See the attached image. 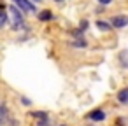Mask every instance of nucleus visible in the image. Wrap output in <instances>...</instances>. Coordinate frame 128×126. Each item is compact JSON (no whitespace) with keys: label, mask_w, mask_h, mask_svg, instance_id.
Masks as SVG:
<instances>
[{"label":"nucleus","mask_w":128,"mask_h":126,"mask_svg":"<svg viewBox=\"0 0 128 126\" xmlns=\"http://www.w3.org/2000/svg\"><path fill=\"white\" fill-rule=\"evenodd\" d=\"M72 46H74V47H86L88 44H86V40H84V39H76V40L72 42Z\"/></svg>","instance_id":"10"},{"label":"nucleus","mask_w":128,"mask_h":126,"mask_svg":"<svg viewBox=\"0 0 128 126\" xmlns=\"http://www.w3.org/2000/svg\"><path fill=\"white\" fill-rule=\"evenodd\" d=\"M110 25H112L114 28H124V26L128 25V18H126V16H114L112 21H110Z\"/></svg>","instance_id":"4"},{"label":"nucleus","mask_w":128,"mask_h":126,"mask_svg":"<svg viewBox=\"0 0 128 126\" xmlns=\"http://www.w3.org/2000/svg\"><path fill=\"white\" fill-rule=\"evenodd\" d=\"M118 102H121V103H128V88L118 91Z\"/></svg>","instance_id":"6"},{"label":"nucleus","mask_w":128,"mask_h":126,"mask_svg":"<svg viewBox=\"0 0 128 126\" xmlns=\"http://www.w3.org/2000/svg\"><path fill=\"white\" fill-rule=\"evenodd\" d=\"M119 60H121V65H123V67H128V60H126V53H124V51L121 53Z\"/></svg>","instance_id":"12"},{"label":"nucleus","mask_w":128,"mask_h":126,"mask_svg":"<svg viewBox=\"0 0 128 126\" xmlns=\"http://www.w3.org/2000/svg\"><path fill=\"white\" fill-rule=\"evenodd\" d=\"M86 26H88V21H81V28L79 30L82 32V30H86Z\"/></svg>","instance_id":"13"},{"label":"nucleus","mask_w":128,"mask_h":126,"mask_svg":"<svg viewBox=\"0 0 128 126\" xmlns=\"http://www.w3.org/2000/svg\"><path fill=\"white\" fill-rule=\"evenodd\" d=\"M9 12H11V16H12V21H11L12 30H26L23 12H21V11L16 7V5H11V7H9Z\"/></svg>","instance_id":"1"},{"label":"nucleus","mask_w":128,"mask_h":126,"mask_svg":"<svg viewBox=\"0 0 128 126\" xmlns=\"http://www.w3.org/2000/svg\"><path fill=\"white\" fill-rule=\"evenodd\" d=\"M54 2H63V0H54Z\"/></svg>","instance_id":"17"},{"label":"nucleus","mask_w":128,"mask_h":126,"mask_svg":"<svg viewBox=\"0 0 128 126\" xmlns=\"http://www.w3.org/2000/svg\"><path fill=\"white\" fill-rule=\"evenodd\" d=\"M6 23H7V14H6V11H0V28H2Z\"/></svg>","instance_id":"11"},{"label":"nucleus","mask_w":128,"mask_h":126,"mask_svg":"<svg viewBox=\"0 0 128 126\" xmlns=\"http://www.w3.org/2000/svg\"><path fill=\"white\" fill-rule=\"evenodd\" d=\"M21 102H23V105H30V100H28V98H25V96L21 98Z\"/></svg>","instance_id":"15"},{"label":"nucleus","mask_w":128,"mask_h":126,"mask_svg":"<svg viewBox=\"0 0 128 126\" xmlns=\"http://www.w3.org/2000/svg\"><path fill=\"white\" fill-rule=\"evenodd\" d=\"M88 119H91V121H104L105 119V112L104 110H93V112L88 114Z\"/></svg>","instance_id":"5"},{"label":"nucleus","mask_w":128,"mask_h":126,"mask_svg":"<svg viewBox=\"0 0 128 126\" xmlns=\"http://www.w3.org/2000/svg\"><path fill=\"white\" fill-rule=\"evenodd\" d=\"M39 19L40 21H49V19H53V12L51 11H42L39 14Z\"/></svg>","instance_id":"8"},{"label":"nucleus","mask_w":128,"mask_h":126,"mask_svg":"<svg viewBox=\"0 0 128 126\" xmlns=\"http://www.w3.org/2000/svg\"><path fill=\"white\" fill-rule=\"evenodd\" d=\"M98 2H100L102 5H107V4H110V2H112V0H98Z\"/></svg>","instance_id":"14"},{"label":"nucleus","mask_w":128,"mask_h":126,"mask_svg":"<svg viewBox=\"0 0 128 126\" xmlns=\"http://www.w3.org/2000/svg\"><path fill=\"white\" fill-rule=\"evenodd\" d=\"M14 2H16V7L21 12H35V5L30 0H14Z\"/></svg>","instance_id":"2"},{"label":"nucleus","mask_w":128,"mask_h":126,"mask_svg":"<svg viewBox=\"0 0 128 126\" xmlns=\"http://www.w3.org/2000/svg\"><path fill=\"white\" fill-rule=\"evenodd\" d=\"M32 116L37 119V126H48V124H49L48 112H42V110H39V112H32Z\"/></svg>","instance_id":"3"},{"label":"nucleus","mask_w":128,"mask_h":126,"mask_svg":"<svg viewBox=\"0 0 128 126\" xmlns=\"http://www.w3.org/2000/svg\"><path fill=\"white\" fill-rule=\"evenodd\" d=\"M96 26H98L102 32H109V30H110V25H109L107 21H102V19H98V21H96Z\"/></svg>","instance_id":"9"},{"label":"nucleus","mask_w":128,"mask_h":126,"mask_svg":"<svg viewBox=\"0 0 128 126\" xmlns=\"http://www.w3.org/2000/svg\"><path fill=\"white\" fill-rule=\"evenodd\" d=\"M0 11H4V5H2V4H0Z\"/></svg>","instance_id":"16"},{"label":"nucleus","mask_w":128,"mask_h":126,"mask_svg":"<svg viewBox=\"0 0 128 126\" xmlns=\"http://www.w3.org/2000/svg\"><path fill=\"white\" fill-rule=\"evenodd\" d=\"M6 119H7V105L2 103V105H0V126H4Z\"/></svg>","instance_id":"7"},{"label":"nucleus","mask_w":128,"mask_h":126,"mask_svg":"<svg viewBox=\"0 0 128 126\" xmlns=\"http://www.w3.org/2000/svg\"><path fill=\"white\" fill-rule=\"evenodd\" d=\"M35 2H42V0H35Z\"/></svg>","instance_id":"18"}]
</instances>
